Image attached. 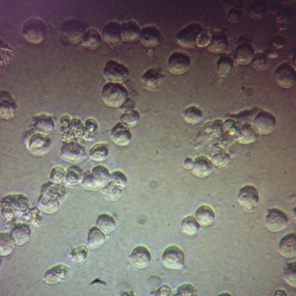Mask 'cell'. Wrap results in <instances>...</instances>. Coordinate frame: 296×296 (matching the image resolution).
Instances as JSON below:
<instances>
[{
    "mask_svg": "<svg viewBox=\"0 0 296 296\" xmlns=\"http://www.w3.org/2000/svg\"><path fill=\"white\" fill-rule=\"evenodd\" d=\"M49 181L57 184H62L65 181L66 171L60 166L52 168L48 177Z\"/></svg>",
    "mask_w": 296,
    "mask_h": 296,
    "instance_id": "47",
    "label": "cell"
},
{
    "mask_svg": "<svg viewBox=\"0 0 296 296\" xmlns=\"http://www.w3.org/2000/svg\"><path fill=\"white\" fill-rule=\"evenodd\" d=\"M230 160L229 156L225 153H219L213 157V163L218 167H224L229 164Z\"/></svg>",
    "mask_w": 296,
    "mask_h": 296,
    "instance_id": "55",
    "label": "cell"
},
{
    "mask_svg": "<svg viewBox=\"0 0 296 296\" xmlns=\"http://www.w3.org/2000/svg\"><path fill=\"white\" fill-rule=\"evenodd\" d=\"M239 204L247 210H252L259 203L260 197L257 189L251 185L241 188L237 194Z\"/></svg>",
    "mask_w": 296,
    "mask_h": 296,
    "instance_id": "14",
    "label": "cell"
},
{
    "mask_svg": "<svg viewBox=\"0 0 296 296\" xmlns=\"http://www.w3.org/2000/svg\"><path fill=\"white\" fill-rule=\"evenodd\" d=\"M70 273V268L63 265L56 266L46 271L43 281L49 285L57 284L67 278Z\"/></svg>",
    "mask_w": 296,
    "mask_h": 296,
    "instance_id": "21",
    "label": "cell"
},
{
    "mask_svg": "<svg viewBox=\"0 0 296 296\" xmlns=\"http://www.w3.org/2000/svg\"><path fill=\"white\" fill-rule=\"evenodd\" d=\"M274 78L279 86L284 89H290L296 84V71L288 63H283L276 68Z\"/></svg>",
    "mask_w": 296,
    "mask_h": 296,
    "instance_id": "13",
    "label": "cell"
},
{
    "mask_svg": "<svg viewBox=\"0 0 296 296\" xmlns=\"http://www.w3.org/2000/svg\"><path fill=\"white\" fill-rule=\"evenodd\" d=\"M162 260L163 266L167 268L180 270L184 265L185 255L183 251L179 248L171 246L164 251Z\"/></svg>",
    "mask_w": 296,
    "mask_h": 296,
    "instance_id": "11",
    "label": "cell"
},
{
    "mask_svg": "<svg viewBox=\"0 0 296 296\" xmlns=\"http://www.w3.org/2000/svg\"><path fill=\"white\" fill-rule=\"evenodd\" d=\"M24 145L27 150L35 156H43L48 153L51 147V140L45 134L32 129L26 133Z\"/></svg>",
    "mask_w": 296,
    "mask_h": 296,
    "instance_id": "3",
    "label": "cell"
},
{
    "mask_svg": "<svg viewBox=\"0 0 296 296\" xmlns=\"http://www.w3.org/2000/svg\"><path fill=\"white\" fill-rule=\"evenodd\" d=\"M266 13V7L264 3L256 1L251 4L249 14L251 17L256 20H261L265 15Z\"/></svg>",
    "mask_w": 296,
    "mask_h": 296,
    "instance_id": "46",
    "label": "cell"
},
{
    "mask_svg": "<svg viewBox=\"0 0 296 296\" xmlns=\"http://www.w3.org/2000/svg\"><path fill=\"white\" fill-rule=\"evenodd\" d=\"M181 229L182 232L189 236L194 235L200 229V224L192 216L185 217L181 222Z\"/></svg>",
    "mask_w": 296,
    "mask_h": 296,
    "instance_id": "41",
    "label": "cell"
},
{
    "mask_svg": "<svg viewBox=\"0 0 296 296\" xmlns=\"http://www.w3.org/2000/svg\"><path fill=\"white\" fill-rule=\"evenodd\" d=\"M135 106V102L132 99L128 97L119 107V109L123 113L128 112L133 110Z\"/></svg>",
    "mask_w": 296,
    "mask_h": 296,
    "instance_id": "56",
    "label": "cell"
},
{
    "mask_svg": "<svg viewBox=\"0 0 296 296\" xmlns=\"http://www.w3.org/2000/svg\"><path fill=\"white\" fill-rule=\"evenodd\" d=\"M140 120L139 112L136 110L123 113L120 117V122L127 127H133L137 125Z\"/></svg>",
    "mask_w": 296,
    "mask_h": 296,
    "instance_id": "43",
    "label": "cell"
},
{
    "mask_svg": "<svg viewBox=\"0 0 296 296\" xmlns=\"http://www.w3.org/2000/svg\"><path fill=\"white\" fill-rule=\"evenodd\" d=\"M161 33L154 26H147L141 29L139 40L141 44L147 47L158 45L161 39Z\"/></svg>",
    "mask_w": 296,
    "mask_h": 296,
    "instance_id": "18",
    "label": "cell"
},
{
    "mask_svg": "<svg viewBox=\"0 0 296 296\" xmlns=\"http://www.w3.org/2000/svg\"><path fill=\"white\" fill-rule=\"evenodd\" d=\"M128 96V90L122 83L107 82L104 85L101 91L104 103L112 108H119Z\"/></svg>",
    "mask_w": 296,
    "mask_h": 296,
    "instance_id": "5",
    "label": "cell"
},
{
    "mask_svg": "<svg viewBox=\"0 0 296 296\" xmlns=\"http://www.w3.org/2000/svg\"><path fill=\"white\" fill-rule=\"evenodd\" d=\"M254 55L253 47L249 44L243 43L237 47L234 57L238 64L247 65L251 62Z\"/></svg>",
    "mask_w": 296,
    "mask_h": 296,
    "instance_id": "29",
    "label": "cell"
},
{
    "mask_svg": "<svg viewBox=\"0 0 296 296\" xmlns=\"http://www.w3.org/2000/svg\"><path fill=\"white\" fill-rule=\"evenodd\" d=\"M45 27L41 20L31 18L24 23L22 34L24 39L32 44L40 43L45 35Z\"/></svg>",
    "mask_w": 296,
    "mask_h": 296,
    "instance_id": "7",
    "label": "cell"
},
{
    "mask_svg": "<svg viewBox=\"0 0 296 296\" xmlns=\"http://www.w3.org/2000/svg\"><path fill=\"white\" fill-rule=\"evenodd\" d=\"M72 118L68 115H63L59 118V124L61 126L66 127L71 122Z\"/></svg>",
    "mask_w": 296,
    "mask_h": 296,
    "instance_id": "59",
    "label": "cell"
},
{
    "mask_svg": "<svg viewBox=\"0 0 296 296\" xmlns=\"http://www.w3.org/2000/svg\"><path fill=\"white\" fill-rule=\"evenodd\" d=\"M216 66L218 74L221 77H225L233 71L234 61L228 56H222L218 60Z\"/></svg>",
    "mask_w": 296,
    "mask_h": 296,
    "instance_id": "38",
    "label": "cell"
},
{
    "mask_svg": "<svg viewBox=\"0 0 296 296\" xmlns=\"http://www.w3.org/2000/svg\"><path fill=\"white\" fill-rule=\"evenodd\" d=\"M84 173L82 169L76 165L69 166L66 171L65 181L70 185H75L81 183Z\"/></svg>",
    "mask_w": 296,
    "mask_h": 296,
    "instance_id": "39",
    "label": "cell"
},
{
    "mask_svg": "<svg viewBox=\"0 0 296 296\" xmlns=\"http://www.w3.org/2000/svg\"><path fill=\"white\" fill-rule=\"evenodd\" d=\"M288 222L289 219L287 215L278 208L269 209L266 217V226L272 232H278L284 230Z\"/></svg>",
    "mask_w": 296,
    "mask_h": 296,
    "instance_id": "15",
    "label": "cell"
},
{
    "mask_svg": "<svg viewBox=\"0 0 296 296\" xmlns=\"http://www.w3.org/2000/svg\"><path fill=\"white\" fill-rule=\"evenodd\" d=\"M213 34L211 30L202 28L197 35L195 42L196 47H207L210 43Z\"/></svg>",
    "mask_w": 296,
    "mask_h": 296,
    "instance_id": "45",
    "label": "cell"
},
{
    "mask_svg": "<svg viewBox=\"0 0 296 296\" xmlns=\"http://www.w3.org/2000/svg\"><path fill=\"white\" fill-rule=\"evenodd\" d=\"M110 135L112 141L119 146H125L130 144L132 136L128 127L121 122L117 123L111 129Z\"/></svg>",
    "mask_w": 296,
    "mask_h": 296,
    "instance_id": "20",
    "label": "cell"
},
{
    "mask_svg": "<svg viewBox=\"0 0 296 296\" xmlns=\"http://www.w3.org/2000/svg\"><path fill=\"white\" fill-rule=\"evenodd\" d=\"M60 132L61 140L64 143L74 141L76 139L83 138L84 125L80 119L73 118L67 126H60Z\"/></svg>",
    "mask_w": 296,
    "mask_h": 296,
    "instance_id": "16",
    "label": "cell"
},
{
    "mask_svg": "<svg viewBox=\"0 0 296 296\" xmlns=\"http://www.w3.org/2000/svg\"><path fill=\"white\" fill-rule=\"evenodd\" d=\"M62 29L64 37L73 43L79 41L84 33L83 25L76 21L66 22Z\"/></svg>",
    "mask_w": 296,
    "mask_h": 296,
    "instance_id": "25",
    "label": "cell"
},
{
    "mask_svg": "<svg viewBox=\"0 0 296 296\" xmlns=\"http://www.w3.org/2000/svg\"><path fill=\"white\" fill-rule=\"evenodd\" d=\"M164 78V75L161 68H151L141 75L140 80L145 89L151 90L160 85Z\"/></svg>",
    "mask_w": 296,
    "mask_h": 296,
    "instance_id": "17",
    "label": "cell"
},
{
    "mask_svg": "<svg viewBox=\"0 0 296 296\" xmlns=\"http://www.w3.org/2000/svg\"><path fill=\"white\" fill-rule=\"evenodd\" d=\"M15 243L11 235L1 233L0 235V255L4 257L11 254L15 248Z\"/></svg>",
    "mask_w": 296,
    "mask_h": 296,
    "instance_id": "37",
    "label": "cell"
},
{
    "mask_svg": "<svg viewBox=\"0 0 296 296\" xmlns=\"http://www.w3.org/2000/svg\"><path fill=\"white\" fill-rule=\"evenodd\" d=\"M191 64L190 57L186 53L180 51L173 52L167 60L169 71L176 75L185 73L189 69Z\"/></svg>",
    "mask_w": 296,
    "mask_h": 296,
    "instance_id": "10",
    "label": "cell"
},
{
    "mask_svg": "<svg viewBox=\"0 0 296 296\" xmlns=\"http://www.w3.org/2000/svg\"><path fill=\"white\" fill-rule=\"evenodd\" d=\"M195 216L196 221L203 226H208L212 224L215 219V214L210 207L203 205L196 210Z\"/></svg>",
    "mask_w": 296,
    "mask_h": 296,
    "instance_id": "32",
    "label": "cell"
},
{
    "mask_svg": "<svg viewBox=\"0 0 296 296\" xmlns=\"http://www.w3.org/2000/svg\"><path fill=\"white\" fill-rule=\"evenodd\" d=\"M33 127L37 132L46 134L54 130L55 122L51 116L41 114L34 118Z\"/></svg>",
    "mask_w": 296,
    "mask_h": 296,
    "instance_id": "31",
    "label": "cell"
},
{
    "mask_svg": "<svg viewBox=\"0 0 296 296\" xmlns=\"http://www.w3.org/2000/svg\"><path fill=\"white\" fill-rule=\"evenodd\" d=\"M277 121L271 113L262 111L258 113L252 121V127L255 132L262 135L271 133L275 130Z\"/></svg>",
    "mask_w": 296,
    "mask_h": 296,
    "instance_id": "12",
    "label": "cell"
},
{
    "mask_svg": "<svg viewBox=\"0 0 296 296\" xmlns=\"http://www.w3.org/2000/svg\"><path fill=\"white\" fill-rule=\"evenodd\" d=\"M251 63L253 68L257 70H265L267 67V57L263 53H257L253 56Z\"/></svg>",
    "mask_w": 296,
    "mask_h": 296,
    "instance_id": "53",
    "label": "cell"
},
{
    "mask_svg": "<svg viewBox=\"0 0 296 296\" xmlns=\"http://www.w3.org/2000/svg\"><path fill=\"white\" fill-rule=\"evenodd\" d=\"M181 115L185 122L192 125L199 123L203 118L202 111L197 107L193 105L184 109Z\"/></svg>",
    "mask_w": 296,
    "mask_h": 296,
    "instance_id": "36",
    "label": "cell"
},
{
    "mask_svg": "<svg viewBox=\"0 0 296 296\" xmlns=\"http://www.w3.org/2000/svg\"><path fill=\"white\" fill-rule=\"evenodd\" d=\"M16 110V104L11 95L6 91L0 92V118L8 120L14 118Z\"/></svg>",
    "mask_w": 296,
    "mask_h": 296,
    "instance_id": "22",
    "label": "cell"
},
{
    "mask_svg": "<svg viewBox=\"0 0 296 296\" xmlns=\"http://www.w3.org/2000/svg\"><path fill=\"white\" fill-rule=\"evenodd\" d=\"M228 45V39L224 34H213L211 42L207 48L209 52L219 54L225 52Z\"/></svg>",
    "mask_w": 296,
    "mask_h": 296,
    "instance_id": "33",
    "label": "cell"
},
{
    "mask_svg": "<svg viewBox=\"0 0 296 296\" xmlns=\"http://www.w3.org/2000/svg\"><path fill=\"white\" fill-rule=\"evenodd\" d=\"M102 193L104 197L108 200H114L117 199L120 193V189L109 182L102 188Z\"/></svg>",
    "mask_w": 296,
    "mask_h": 296,
    "instance_id": "52",
    "label": "cell"
},
{
    "mask_svg": "<svg viewBox=\"0 0 296 296\" xmlns=\"http://www.w3.org/2000/svg\"><path fill=\"white\" fill-rule=\"evenodd\" d=\"M101 35L95 30L90 29L84 32L81 38L82 45L90 50H96L102 44Z\"/></svg>",
    "mask_w": 296,
    "mask_h": 296,
    "instance_id": "30",
    "label": "cell"
},
{
    "mask_svg": "<svg viewBox=\"0 0 296 296\" xmlns=\"http://www.w3.org/2000/svg\"><path fill=\"white\" fill-rule=\"evenodd\" d=\"M59 154L63 161L72 164L82 162L86 157L85 148L75 141L64 143Z\"/></svg>",
    "mask_w": 296,
    "mask_h": 296,
    "instance_id": "8",
    "label": "cell"
},
{
    "mask_svg": "<svg viewBox=\"0 0 296 296\" xmlns=\"http://www.w3.org/2000/svg\"><path fill=\"white\" fill-rule=\"evenodd\" d=\"M2 217L8 222L24 217L30 209L28 198L22 194L6 195L0 201Z\"/></svg>",
    "mask_w": 296,
    "mask_h": 296,
    "instance_id": "2",
    "label": "cell"
},
{
    "mask_svg": "<svg viewBox=\"0 0 296 296\" xmlns=\"http://www.w3.org/2000/svg\"><path fill=\"white\" fill-rule=\"evenodd\" d=\"M115 186L121 189L126 186L128 178L125 174L120 171H115L110 174V181Z\"/></svg>",
    "mask_w": 296,
    "mask_h": 296,
    "instance_id": "49",
    "label": "cell"
},
{
    "mask_svg": "<svg viewBox=\"0 0 296 296\" xmlns=\"http://www.w3.org/2000/svg\"><path fill=\"white\" fill-rule=\"evenodd\" d=\"M274 296H286V294L283 290H278L275 291Z\"/></svg>",
    "mask_w": 296,
    "mask_h": 296,
    "instance_id": "62",
    "label": "cell"
},
{
    "mask_svg": "<svg viewBox=\"0 0 296 296\" xmlns=\"http://www.w3.org/2000/svg\"><path fill=\"white\" fill-rule=\"evenodd\" d=\"M66 194V189L62 184L51 181L44 184L37 201L38 207L47 214H52L60 207L61 202Z\"/></svg>",
    "mask_w": 296,
    "mask_h": 296,
    "instance_id": "1",
    "label": "cell"
},
{
    "mask_svg": "<svg viewBox=\"0 0 296 296\" xmlns=\"http://www.w3.org/2000/svg\"><path fill=\"white\" fill-rule=\"evenodd\" d=\"M294 233L284 236L280 241L279 249L284 257L291 258L296 254V237Z\"/></svg>",
    "mask_w": 296,
    "mask_h": 296,
    "instance_id": "26",
    "label": "cell"
},
{
    "mask_svg": "<svg viewBox=\"0 0 296 296\" xmlns=\"http://www.w3.org/2000/svg\"><path fill=\"white\" fill-rule=\"evenodd\" d=\"M102 38L108 44H113L121 41V25L116 21L106 23L102 31Z\"/></svg>",
    "mask_w": 296,
    "mask_h": 296,
    "instance_id": "24",
    "label": "cell"
},
{
    "mask_svg": "<svg viewBox=\"0 0 296 296\" xmlns=\"http://www.w3.org/2000/svg\"><path fill=\"white\" fill-rule=\"evenodd\" d=\"M132 265L138 269L147 267L151 261V256L149 250L145 247L139 246L132 251L130 256Z\"/></svg>",
    "mask_w": 296,
    "mask_h": 296,
    "instance_id": "19",
    "label": "cell"
},
{
    "mask_svg": "<svg viewBox=\"0 0 296 296\" xmlns=\"http://www.w3.org/2000/svg\"><path fill=\"white\" fill-rule=\"evenodd\" d=\"M283 39L281 37H276L275 39L273 40V44L275 47L278 48H281L283 45Z\"/></svg>",
    "mask_w": 296,
    "mask_h": 296,
    "instance_id": "61",
    "label": "cell"
},
{
    "mask_svg": "<svg viewBox=\"0 0 296 296\" xmlns=\"http://www.w3.org/2000/svg\"><path fill=\"white\" fill-rule=\"evenodd\" d=\"M110 181V173L105 166L99 165L84 173L81 185L86 190L95 191L103 188Z\"/></svg>",
    "mask_w": 296,
    "mask_h": 296,
    "instance_id": "4",
    "label": "cell"
},
{
    "mask_svg": "<svg viewBox=\"0 0 296 296\" xmlns=\"http://www.w3.org/2000/svg\"><path fill=\"white\" fill-rule=\"evenodd\" d=\"M196 289L190 284H185L179 286L172 296H194Z\"/></svg>",
    "mask_w": 296,
    "mask_h": 296,
    "instance_id": "54",
    "label": "cell"
},
{
    "mask_svg": "<svg viewBox=\"0 0 296 296\" xmlns=\"http://www.w3.org/2000/svg\"><path fill=\"white\" fill-rule=\"evenodd\" d=\"M171 289L170 287L167 285H163L161 286L157 290L156 293V296H168L171 295Z\"/></svg>",
    "mask_w": 296,
    "mask_h": 296,
    "instance_id": "58",
    "label": "cell"
},
{
    "mask_svg": "<svg viewBox=\"0 0 296 296\" xmlns=\"http://www.w3.org/2000/svg\"><path fill=\"white\" fill-rule=\"evenodd\" d=\"M240 17V12L235 9L230 10L228 14V20L232 23L237 22Z\"/></svg>",
    "mask_w": 296,
    "mask_h": 296,
    "instance_id": "57",
    "label": "cell"
},
{
    "mask_svg": "<svg viewBox=\"0 0 296 296\" xmlns=\"http://www.w3.org/2000/svg\"><path fill=\"white\" fill-rule=\"evenodd\" d=\"M88 254L87 248L85 246H80L72 251L70 252V257L73 261L80 263L87 259Z\"/></svg>",
    "mask_w": 296,
    "mask_h": 296,
    "instance_id": "50",
    "label": "cell"
},
{
    "mask_svg": "<svg viewBox=\"0 0 296 296\" xmlns=\"http://www.w3.org/2000/svg\"><path fill=\"white\" fill-rule=\"evenodd\" d=\"M141 29L134 21L130 20L121 24V41L124 42H134L139 40Z\"/></svg>",
    "mask_w": 296,
    "mask_h": 296,
    "instance_id": "28",
    "label": "cell"
},
{
    "mask_svg": "<svg viewBox=\"0 0 296 296\" xmlns=\"http://www.w3.org/2000/svg\"><path fill=\"white\" fill-rule=\"evenodd\" d=\"M202 29V26L197 23H192L187 25L176 34V43L178 45L184 48L195 47L197 35Z\"/></svg>",
    "mask_w": 296,
    "mask_h": 296,
    "instance_id": "9",
    "label": "cell"
},
{
    "mask_svg": "<svg viewBox=\"0 0 296 296\" xmlns=\"http://www.w3.org/2000/svg\"><path fill=\"white\" fill-rule=\"evenodd\" d=\"M193 161L192 158H186L183 163V167L188 170L192 169L193 166Z\"/></svg>",
    "mask_w": 296,
    "mask_h": 296,
    "instance_id": "60",
    "label": "cell"
},
{
    "mask_svg": "<svg viewBox=\"0 0 296 296\" xmlns=\"http://www.w3.org/2000/svg\"><path fill=\"white\" fill-rule=\"evenodd\" d=\"M109 154V149L104 143H98L94 145L89 150L90 158L95 162H103L105 160Z\"/></svg>",
    "mask_w": 296,
    "mask_h": 296,
    "instance_id": "40",
    "label": "cell"
},
{
    "mask_svg": "<svg viewBox=\"0 0 296 296\" xmlns=\"http://www.w3.org/2000/svg\"><path fill=\"white\" fill-rule=\"evenodd\" d=\"M105 241V236L98 227H93L89 231L87 245L92 250L101 247Z\"/></svg>",
    "mask_w": 296,
    "mask_h": 296,
    "instance_id": "34",
    "label": "cell"
},
{
    "mask_svg": "<svg viewBox=\"0 0 296 296\" xmlns=\"http://www.w3.org/2000/svg\"><path fill=\"white\" fill-rule=\"evenodd\" d=\"M84 125V134L83 139L86 141H92L98 130V122L93 118H89L85 121Z\"/></svg>",
    "mask_w": 296,
    "mask_h": 296,
    "instance_id": "44",
    "label": "cell"
},
{
    "mask_svg": "<svg viewBox=\"0 0 296 296\" xmlns=\"http://www.w3.org/2000/svg\"><path fill=\"white\" fill-rule=\"evenodd\" d=\"M32 230L28 224L19 223L12 229L10 235L15 244L21 246L30 240L32 236Z\"/></svg>",
    "mask_w": 296,
    "mask_h": 296,
    "instance_id": "27",
    "label": "cell"
},
{
    "mask_svg": "<svg viewBox=\"0 0 296 296\" xmlns=\"http://www.w3.org/2000/svg\"><path fill=\"white\" fill-rule=\"evenodd\" d=\"M214 170V164L207 157L200 156L193 161L192 169V174L199 178H205L210 175Z\"/></svg>",
    "mask_w": 296,
    "mask_h": 296,
    "instance_id": "23",
    "label": "cell"
},
{
    "mask_svg": "<svg viewBox=\"0 0 296 296\" xmlns=\"http://www.w3.org/2000/svg\"><path fill=\"white\" fill-rule=\"evenodd\" d=\"M24 218L33 226H38L42 221L41 210L38 207H33L30 208Z\"/></svg>",
    "mask_w": 296,
    "mask_h": 296,
    "instance_id": "48",
    "label": "cell"
},
{
    "mask_svg": "<svg viewBox=\"0 0 296 296\" xmlns=\"http://www.w3.org/2000/svg\"><path fill=\"white\" fill-rule=\"evenodd\" d=\"M97 227L104 234H110L115 230L117 224L113 217L107 214L100 215L97 218Z\"/></svg>",
    "mask_w": 296,
    "mask_h": 296,
    "instance_id": "35",
    "label": "cell"
},
{
    "mask_svg": "<svg viewBox=\"0 0 296 296\" xmlns=\"http://www.w3.org/2000/svg\"><path fill=\"white\" fill-rule=\"evenodd\" d=\"M296 262L288 264L284 268L285 280L290 286L296 287Z\"/></svg>",
    "mask_w": 296,
    "mask_h": 296,
    "instance_id": "51",
    "label": "cell"
},
{
    "mask_svg": "<svg viewBox=\"0 0 296 296\" xmlns=\"http://www.w3.org/2000/svg\"><path fill=\"white\" fill-rule=\"evenodd\" d=\"M102 74L108 82L122 83L128 80L130 70L125 65L114 60H109L105 64Z\"/></svg>",
    "mask_w": 296,
    "mask_h": 296,
    "instance_id": "6",
    "label": "cell"
},
{
    "mask_svg": "<svg viewBox=\"0 0 296 296\" xmlns=\"http://www.w3.org/2000/svg\"><path fill=\"white\" fill-rule=\"evenodd\" d=\"M256 138V132L251 125L245 124L239 130L238 135V141L242 144H250Z\"/></svg>",
    "mask_w": 296,
    "mask_h": 296,
    "instance_id": "42",
    "label": "cell"
}]
</instances>
